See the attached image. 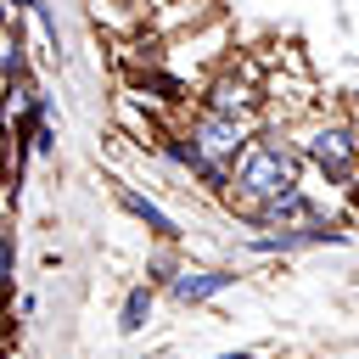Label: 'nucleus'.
I'll return each instance as SVG.
<instances>
[{"label":"nucleus","mask_w":359,"mask_h":359,"mask_svg":"<svg viewBox=\"0 0 359 359\" xmlns=\"http://www.w3.org/2000/svg\"><path fill=\"white\" fill-rule=\"evenodd\" d=\"M303 157H297V146H292V129H280V123H264L258 129V140L241 151V163H236V174H230V191H224V208L236 213V219H252L258 208H269L275 196H286V191H297L303 185Z\"/></svg>","instance_id":"1"},{"label":"nucleus","mask_w":359,"mask_h":359,"mask_svg":"<svg viewBox=\"0 0 359 359\" xmlns=\"http://www.w3.org/2000/svg\"><path fill=\"white\" fill-rule=\"evenodd\" d=\"M292 146H297L303 168H314L325 185H337L348 202H359V135H353V118L309 112L303 123H292Z\"/></svg>","instance_id":"2"},{"label":"nucleus","mask_w":359,"mask_h":359,"mask_svg":"<svg viewBox=\"0 0 359 359\" xmlns=\"http://www.w3.org/2000/svg\"><path fill=\"white\" fill-rule=\"evenodd\" d=\"M174 129H185V135L196 140V151H202L208 163H224V168H236V163H241V151L258 140V129H252V123L224 118V112H208V107H185Z\"/></svg>","instance_id":"3"},{"label":"nucleus","mask_w":359,"mask_h":359,"mask_svg":"<svg viewBox=\"0 0 359 359\" xmlns=\"http://www.w3.org/2000/svg\"><path fill=\"white\" fill-rule=\"evenodd\" d=\"M353 230L348 224H303V230H258V236H241V252L247 258H286V252H309V247H342Z\"/></svg>","instance_id":"4"},{"label":"nucleus","mask_w":359,"mask_h":359,"mask_svg":"<svg viewBox=\"0 0 359 359\" xmlns=\"http://www.w3.org/2000/svg\"><path fill=\"white\" fill-rule=\"evenodd\" d=\"M236 280H241L236 269H219V264H185V269L168 280V303H180V309H202V303L224 297Z\"/></svg>","instance_id":"5"},{"label":"nucleus","mask_w":359,"mask_h":359,"mask_svg":"<svg viewBox=\"0 0 359 359\" xmlns=\"http://www.w3.org/2000/svg\"><path fill=\"white\" fill-rule=\"evenodd\" d=\"M118 208H123L135 224H146V236H151V241H180V224H174V213H168L157 196L135 191L129 180H118Z\"/></svg>","instance_id":"6"},{"label":"nucleus","mask_w":359,"mask_h":359,"mask_svg":"<svg viewBox=\"0 0 359 359\" xmlns=\"http://www.w3.org/2000/svg\"><path fill=\"white\" fill-rule=\"evenodd\" d=\"M90 17L112 34V39H135V34H146L151 28V11L146 6H135V0H90Z\"/></svg>","instance_id":"7"},{"label":"nucleus","mask_w":359,"mask_h":359,"mask_svg":"<svg viewBox=\"0 0 359 359\" xmlns=\"http://www.w3.org/2000/svg\"><path fill=\"white\" fill-rule=\"evenodd\" d=\"M0 73H6V101H11V95H22V90H34V67H28V39H22V28H11V34H6Z\"/></svg>","instance_id":"8"},{"label":"nucleus","mask_w":359,"mask_h":359,"mask_svg":"<svg viewBox=\"0 0 359 359\" xmlns=\"http://www.w3.org/2000/svg\"><path fill=\"white\" fill-rule=\"evenodd\" d=\"M151 309H157V286H151V280L129 286V292H123V303H118V331H123V337H140V331H146V320H151Z\"/></svg>","instance_id":"9"},{"label":"nucleus","mask_w":359,"mask_h":359,"mask_svg":"<svg viewBox=\"0 0 359 359\" xmlns=\"http://www.w3.org/2000/svg\"><path fill=\"white\" fill-rule=\"evenodd\" d=\"M11 275H17V236L6 230V236H0V280L11 286Z\"/></svg>","instance_id":"10"},{"label":"nucleus","mask_w":359,"mask_h":359,"mask_svg":"<svg viewBox=\"0 0 359 359\" xmlns=\"http://www.w3.org/2000/svg\"><path fill=\"white\" fill-rule=\"evenodd\" d=\"M17 314H22V320H34V314H39V297H34V292H22V297H17Z\"/></svg>","instance_id":"11"},{"label":"nucleus","mask_w":359,"mask_h":359,"mask_svg":"<svg viewBox=\"0 0 359 359\" xmlns=\"http://www.w3.org/2000/svg\"><path fill=\"white\" fill-rule=\"evenodd\" d=\"M213 359H258L252 348H236V353H213Z\"/></svg>","instance_id":"12"},{"label":"nucleus","mask_w":359,"mask_h":359,"mask_svg":"<svg viewBox=\"0 0 359 359\" xmlns=\"http://www.w3.org/2000/svg\"><path fill=\"white\" fill-rule=\"evenodd\" d=\"M348 230H353V236H359V208H353V213H348Z\"/></svg>","instance_id":"13"}]
</instances>
